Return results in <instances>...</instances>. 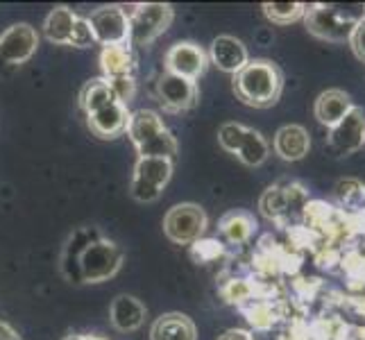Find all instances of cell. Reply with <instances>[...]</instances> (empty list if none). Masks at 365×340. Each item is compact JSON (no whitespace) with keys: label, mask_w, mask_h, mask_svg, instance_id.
I'll use <instances>...</instances> for the list:
<instances>
[{"label":"cell","mask_w":365,"mask_h":340,"mask_svg":"<svg viewBox=\"0 0 365 340\" xmlns=\"http://www.w3.org/2000/svg\"><path fill=\"white\" fill-rule=\"evenodd\" d=\"M365 19V3H318L307 5V30L324 41H349L354 28Z\"/></svg>","instance_id":"1"},{"label":"cell","mask_w":365,"mask_h":340,"mask_svg":"<svg viewBox=\"0 0 365 340\" xmlns=\"http://www.w3.org/2000/svg\"><path fill=\"white\" fill-rule=\"evenodd\" d=\"M282 89V71L268 59L247 61V66L234 75V91L250 107H272L279 100Z\"/></svg>","instance_id":"2"},{"label":"cell","mask_w":365,"mask_h":340,"mask_svg":"<svg viewBox=\"0 0 365 340\" xmlns=\"http://www.w3.org/2000/svg\"><path fill=\"white\" fill-rule=\"evenodd\" d=\"M128 134L141 157L173 159V155L178 153V141H175L170 132L163 128L159 113L150 109H141L132 113L128 120Z\"/></svg>","instance_id":"3"},{"label":"cell","mask_w":365,"mask_h":340,"mask_svg":"<svg viewBox=\"0 0 365 340\" xmlns=\"http://www.w3.org/2000/svg\"><path fill=\"white\" fill-rule=\"evenodd\" d=\"M123 263V249L109 241H93L89 243L78 259L80 282L98 284L114 277Z\"/></svg>","instance_id":"4"},{"label":"cell","mask_w":365,"mask_h":340,"mask_svg":"<svg viewBox=\"0 0 365 340\" xmlns=\"http://www.w3.org/2000/svg\"><path fill=\"white\" fill-rule=\"evenodd\" d=\"M123 11L130 21V39L134 43L155 41L161 32L168 30V25L173 21V7L161 3L130 5L123 7Z\"/></svg>","instance_id":"5"},{"label":"cell","mask_w":365,"mask_h":340,"mask_svg":"<svg viewBox=\"0 0 365 340\" xmlns=\"http://www.w3.org/2000/svg\"><path fill=\"white\" fill-rule=\"evenodd\" d=\"M173 175L170 159H155V157H138L134 177H132V197L138 202H155L161 195L163 186L168 184Z\"/></svg>","instance_id":"6"},{"label":"cell","mask_w":365,"mask_h":340,"mask_svg":"<svg viewBox=\"0 0 365 340\" xmlns=\"http://www.w3.org/2000/svg\"><path fill=\"white\" fill-rule=\"evenodd\" d=\"M207 230V213L197 205H178L163 218V232L178 245H191L200 241Z\"/></svg>","instance_id":"7"},{"label":"cell","mask_w":365,"mask_h":340,"mask_svg":"<svg viewBox=\"0 0 365 340\" xmlns=\"http://www.w3.org/2000/svg\"><path fill=\"white\" fill-rule=\"evenodd\" d=\"M89 25H91L93 39L98 43H103L105 48L125 46L130 41V21L125 16L120 5H107V7L96 9L89 19Z\"/></svg>","instance_id":"8"},{"label":"cell","mask_w":365,"mask_h":340,"mask_svg":"<svg viewBox=\"0 0 365 340\" xmlns=\"http://www.w3.org/2000/svg\"><path fill=\"white\" fill-rule=\"evenodd\" d=\"M327 145L336 157H347L361 150L365 145V111L354 107L341 123L334 125L327 136Z\"/></svg>","instance_id":"9"},{"label":"cell","mask_w":365,"mask_h":340,"mask_svg":"<svg viewBox=\"0 0 365 340\" xmlns=\"http://www.w3.org/2000/svg\"><path fill=\"white\" fill-rule=\"evenodd\" d=\"M39 46V34L28 23H16L0 34V59L5 64H25Z\"/></svg>","instance_id":"10"},{"label":"cell","mask_w":365,"mask_h":340,"mask_svg":"<svg viewBox=\"0 0 365 340\" xmlns=\"http://www.w3.org/2000/svg\"><path fill=\"white\" fill-rule=\"evenodd\" d=\"M207 53L197 43L191 41H182L175 43L168 53H166V68L173 75H180V78H186L195 82L200 75L207 71Z\"/></svg>","instance_id":"11"},{"label":"cell","mask_w":365,"mask_h":340,"mask_svg":"<svg viewBox=\"0 0 365 340\" xmlns=\"http://www.w3.org/2000/svg\"><path fill=\"white\" fill-rule=\"evenodd\" d=\"M209 57L211 61L216 64L220 71L225 73H241L247 61H250V55H247V48L241 39H236L232 34H220L213 39L211 43V50H209Z\"/></svg>","instance_id":"12"},{"label":"cell","mask_w":365,"mask_h":340,"mask_svg":"<svg viewBox=\"0 0 365 340\" xmlns=\"http://www.w3.org/2000/svg\"><path fill=\"white\" fill-rule=\"evenodd\" d=\"M159 98L161 103L173 111H182L195 105L197 100V86L195 82L180 78V75L166 73L159 80Z\"/></svg>","instance_id":"13"},{"label":"cell","mask_w":365,"mask_h":340,"mask_svg":"<svg viewBox=\"0 0 365 340\" xmlns=\"http://www.w3.org/2000/svg\"><path fill=\"white\" fill-rule=\"evenodd\" d=\"M354 109V103H351L349 93H345L343 89H327L318 96L316 100V118L320 125H327V128H334V125L341 123L347 113Z\"/></svg>","instance_id":"14"},{"label":"cell","mask_w":365,"mask_h":340,"mask_svg":"<svg viewBox=\"0 0 365 340\" xmlns=\"http://www.w3.org/2000/svg\"><path fill=\"white\" fill-rule=\"evenodd\" d=\"M311 136L302 125H284L274 134V153L284 161H299L309 155Z\"/></svg>","instance_id":"15"},{"label":"cell","mask_w":365,"mask_h":340,"mask_svg":"<svg viewBox=\"0 0 365 340\" xmlns=\"http://www.w3.org/2000/svg\"><path fill=\"white\" fill-rule=\"evenodd\" d=\"M128 107L123 103H114L105 109H100L89 116V128L93 134L103 136V138H114L128 130Z\"/></svg>","instance_id":"16"},{"label":"cell","mask_w":365,"mask_h":340,"mask_svg":"<svg viewBox=\"0 0 365 340\" xmlns=\"http://www.w3.org/2000/svg\"><path fill=\"white\" fill-rule=\"evenodd\" d=\"M145 320V306L132 295H118L111 302V324L118 331H136Z\"/></svg>","instance_id":"17"},{"label":"cell","mask_w":365,"mask_h":340,"mask_svg":"<svg viewBox=\"0 0 365 340\" xmlns=\"http://www.w3.org/2000/svg\"><path fill=\"white\" fill-rule=\"evenodd\" d=\"M334 197L343 209L345 218H363L365 216V184L349 177L341 180L334 188Z\"/></svg>","instance_id":"18"},{"label":"cell","mask_w":365,"mask_h":340,"mask_svg":"<svg viewBox=\"0 0 365 340\" xmlns=\"http://www.w3.org/2000/svg\"><path fill=\"white\" fill-rule=\"evenodd\" d=\"M195 324L182 313H166L161 316L150 331V340H195Z\"/></svg>","instance_id":"19"},{"label":"cell","mask_w":365,"mask_h":340,"mask_svg":"<svg viewBox=\"0 0 365 340\" xmlns=\"http://www.w3.org/2000/svg\"><path fill=\"white\" fill-rule=\"evenodd\" d=\"M100 64H103V71L109 80L132 78V73H134V57H132V50L128 48V43L105 48L103 55H100Z\"/></svg>","instance_id":"20"},{"label":"cell","mask_w":365,"mask_h":340,"mask_svg":"<svg viewBox=\"0 0 365 340\" xmlns=\"http://www.w3.org/2000/svg\"><path fill=\"white\" fill-rule=\"evenodd\" d=\"M75 23H78V16H75L68 7H55L43 23V32L53 43L71 46Z\"/></svg>","instance_id":"21"},{"label":"cell","mask_w":365,"mask_h":340,"mask_svg":"<svg viewBox=\"0 0 365 340\" xmlns=\"http://www.w3.org/2000/svg\"><path fill=\"white\" fill-rule=\"evenodd\" d=\"M255 218L245 211H230L227 216H222L220 220V234L227 238V243L232 245H243L250 241V236L255 234Z\"/></svg>","instance_id":"22"},{"label":"cell","mask_w":365,"mask_h":340,"mask_svg":"<svg viewBox=\"0 0 365 340\" xmlns=\"http://www.w3.org/2000/svg\"><path fill=\"white\" fill-rule=\"evenodd\" d=\"M80 103H82L84 111L91 116V113L105 109L109 105H114V103H118V98H116L114 89H111V84L107 80H91L82 89Z\"/></svg>","instance_id":"23"},{"label":"cell","mask_w":365,"mask_h":340,"mask_svg":"<svg viewBox=\"0 0 365 340\" xmlns=\"http://www.w3.org/2000/svg\"><path fill=\"white\" fill-rule=\"evenodd\" d=\"M268 141L263 138L257 130L252 128H245V134H243V141L236 150V157L241 159L245 166H261L263 161L268 159Z\"/></svg>","instance_id":"24"},{"label":"cell","mask_w":365,"mask_h":340,"mask_svg":"<svg viewBox=\"0 0 365 340\" xmlns=\"http://www.w3.org/2000/svg\"><path fill=\"white\" fill-rule=\"evenodd\" d=\"M261 213L270 220H284L293 216L291 202H288V193L282 186H270L266 193L261 195Z\"/></svg>","instance_id":"25"},{"label":"cell","mask_w":365,"mask_h":340,"mask_svg":"<svg viewBox=\"0 0 365 340\" xmlns=\"http://www.w3.org/2000/svg\"><path fill=\"white\" fill-rule=\"evenodd\" d=\"M263 11H266V16L272 23L288 25V23L304 19L307 5L304 3H266L263 5Z\"/></svg>","instance_id":"26"},{"label":"cell","mask_w":365,"mask_h":340,"mask_svg":"<svg viewBox=\"0 0 365 340\" xmlns=\"http://www.w3.org/2000/svg\"><path fill=\"white\" fill-rule=\"evenodd\" d=\"M243 134H245V125H238V123H225L220 132H218V141L220 145L227 150V153L236 155L238 145L243 141Z\"/></svg>","instance_id":"27"},{"label":"cell","mask_w":365,"mask_h":340,"mask_svg":"<svg viewBox=\"0 0 365 340\" xmlns=\"http://www.w3.org/2000/svg\"><path fill=\"white\" fill-rule=\"evenodd\" d=\"M93 43H96V39H93L89 19H78V23H75V30H73V41H71V46L86 48V46H93Z\"/></svg>","instance_id":"28"},{"label":"cell","mask_w":365,"mask_h":340,"mask_svg":"<svg viewBox=\"0 0 365 340\" xmlns=\"http://www.w3.org/2000/svg\"><path fill=\"white\" fill-rule=\"evenodd\" d=\"M107 82L111 84V89H114L118 103H123L125 107H128V103L134 96V89H136L134 78H116V80H107Z\"/></svg>","instance_id":"29"},{"label":"cell","mask_w":365,"mask_h":340,"mask_svg":"<svg viewBox=\"0 0 365 340\" xmlns=\"http://www.w3.org/2000/svg\"><path fill=\"white\" fill-rule=\"evenodd\" d=\"M222 252V247H220V243H216V241H195L193 243V254H195V259H200V261H209V259H213V257H218Z\"/></svg>","instance_id":"30"},{"label":"cell","mask_w":365,"mask_h":340,"mask_svg":"<svg viewBox=\"0 0 365 340\" xmlns=\"http://www.w3.org/2000/svg\"><path fill=\"white\" fill-rule=\"evenodd\" d=\"M349 43H351V50H354V55L361 61H365V19L356 25L354 32H351Z\"/></svg>","instance_id":"31"},{"label":"cell","mask_w":365,"mask_h":340,"mask_svg":"<svg viewBox=\"0 0 365 340\" xmlns=\"http://www.w3.org/2000/svg\"><path fill=\"white\" fill-rule=\"evenodd\" d=\"M341 340H365V326H349L343 331Z\"/></svg>","instance_id":"32"},{"label":"cell","mask_w":365,"mask_h":340,"mask_svg":"<svg viewBox=\"0 0 365 340\" xmlns=\"http://www.w3.org/2000/svg\"><path fill=\"white\" fill-rule=\"evenodd\" d=\"M218 340H255V338L243 329H230V331H225Z\"/></svg>","instance_id":"33"},{"label":"cell","mask_w":365,"mask_h":340,"mask_svg":"<svg viewBox=\"0 0 365 340\" xmlns=\"http://www.w3.org/2000/svg\"><path fill=\"white\" fill-rule=\"evenodd\" d=\"M351 306H354L356 313H361V316H365V293H361L359 297L351 299Z\"/></svg>","instance_id":"34"},{"label":"cell","mask_w":365,"mask_h":340,"mask_svg":"<svg viewBox=\"0 0 365 340\" xmlns=\"http://www.w3.org/2000/svg\"><path fill=\"white\" fill-rule=\"evenodd\" d=\"M0 340H19L16 334L9 329L7 324H0Z\"/></svg>","instance_id":"35"},{"label":"cell","mask_w":365,"mask_h":340,"mask_svg":"<svg viewBox=\"0 0 365 340\" xmlns=\"http://www.w3.org/2000/svg\"><path fill=\"white\" fill-rule=\"evenodd\" d=\"M84 340H100V338H84Z\"/></svg>","instance_id":"36"},{"label":"cell","mask_w":365,"mask_h":340,"mask_svg":"<svg viewBox=\"0 0 365 340\" xmlns=\"http://www.w3.org/2000/svg\"><path fill=\"white\" fill-rule=\"evenodd\" d=\"M68 340H84V338H68Z\"/></svg>","instance_id":"37"}]
</instances>
